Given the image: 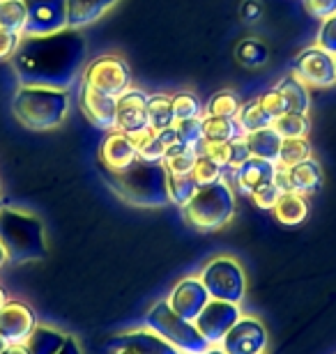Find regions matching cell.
Instances as JSON below:
<instances>
[{
    "label": "cell",
    "instance_id": "1",
    "mask_svg": "<svg viewBox=\"0 0 336 354\" xmlns=\"http://www.w3.org/2000/svg\"><path fill=\"white\" fill-rule=\"evenodd\" d=\"M10 62L21 86L71 90L88 65V41L74 28L24 37Z\"/></svg>",
    "mask_w": 336,
    "mask_h": 354
},
{
    "label": "cell",
    "instance_id": "2",
    "mask_svg": "<svg viewBox=\"0 0 336 354\" xmlns=\"http://www.w3.org/2000/svg\"><path fill=\"white\" fill-rule=\"evenodd\" d=\"M106 182L116 191L120 201L134 205V207L159 209L170 203L168 171L163 164H148V161L136 159L123 171H109Z\"/></svg>",
    "mask_w": 336,
    "mask_h": 354
},
{
    "label": "cell",
    "instance_id": "3",
    "mask_svg": "<svg viewBox=\"0 0 336 354\" xmlns=\"http://www.w3.org/2000/svg\"><path fill=\"white\" fill-rule=\"evenodd\" d=\"M0 244L7 253V263L12 265L39 263L48 251L42 218L33 212L10 205L0 209Z\"/></svg>",
    "mask_w": 336,
    "mask_h": 354
},
{
    "label": "cell",
    "instance_id": "4",
    "mask_svg": "<svg viewBox=\"0 0 336 354\" xmlns=\"http://www.w3.org/2000/svg\"><path fill=\"white\" fill-rule=\"evenodd\" d=\"M71 111L69 90L21 86L14 92L12 113L26 129L51 131L65 122Z\"/></svg>",
    "mask_w": 336,
    "mask_h": 354
},
{
    "label": "cell",
    "instance_id": "5",
    "mask_svg": "<svg viewBox=\"0 0 336 354\" xmlns=\"http://www.w3.org/2000/svg\"><path fill=\"white\" fill-rule=\"evenodd\" d=\"M235 209H238V198L231 182L224 180L210 187H198L196 196L182 209V216L198 232H217L233 221Z\"/></svg>",
    "mask_w": 336,
    "mask_h": 354
},
{
    "label": "cell",
    "instance_id": "6",
    "mask_svg": "<svg viewBox=\"0 0 336 354\" xmlns=\"http://www.w3.org/2000/svg\"><path fill=\"white\" fill-rule=\"evenodd\" d=\"M145 327L157 331L161 338H166V341L182 354H205V350L210 348L205 338L198 334L196 324L177 315L175 310L168 306L166 299L150 306L145 315Z\"/></svg>",
    "mask_w": 336,
    "mask_h": 354
},
{
    "label": "cell",
    "instance_id": "7",
    "mask_svg": "<svg viewBox=\"0 0 336 354\" xmlns=\"http://www.w3.org/2000/svg\"><path fill=\"white\" fill-rule=\"evenodd\" d=\"M201 281L210 295V299L217 301H228V304H238L242 306L247 295V276L245 269L231 256H219L212 258L201 269Z\"/></svg>",
    "mask_w": 336,
    "mask_h": 354
},
{
    "label": "cell",
    "instance_id": "8",
    "mask_svg": "<svg viewBox=\"0 0 336 354\" xmlns=\"http://www.w3.org/2000/svg\"><path fill=\"white\" fill-rule=\"evenodd\" d=\"M81 83L95 88L109 97H120L132 88V67L123 55L106 53L90 60L83 69Z\"/></svg>",
    "mask_w": 336,
    "mask_h": 354
},
{
    "label": "cell",
    "instance_id": "9",
    "mask_svg": "<svg viewBox=\"0 0 336 354\" xmlns=\"http://www.w3.org/2000/svg\"><path fill=\"white\" fill-rule=\"evenodd\" d=\"M292 74L304 83L306 88H334L336 86V58L318 44L302 48L295 58Z\"/></svg>",
    "mask_w": 336,
    "mask_h": 354
},
{
    "label": "cell",
    "instance_id": "10",
    "mask_svg": "<svg viewBox=\"0 0 336 354\" xmlns=\"http://www.w3.org/2000/svg\"><path fill=\"white\" fill-rule=\"evenodd\" d=\"M269 334L258 317L242 315L228 331L219 348L226 354H263L267 350Z\"/></svg>",
    "mask_w": 336,
    "mask_h": 354
},
{
    "label": "cell",
    "instance_id": "11",
    "mask_svg": "<svg viewBox=\"0 0 336 354\" xmlns=\"http://www.w3.org/2000/svg\"><path fill=\"white\" fill-rule=\"evenodd\" d=\"M242 317V306L228 301L210 299L207 306L201 310V315L196 317L194 324L207 345H221L224 336L233 329V324Z\"/></svg>",
    "mask_w": 336,
    "mask_h": 354
},
{
    "label": "cell",
    "instance_id": "12",
    "mask_svg": "<svg viewBox=\"0 0 336 354\" xmlns=\"http://www.w3.org/2000/svg\"><path fill=\"white\" fill-rule=\"evenodd\" d=\"M28 7V24L24 37L51 35L67 28V0H24Z\"/></svg>",
    "mask_w": 336,
    "mask_h": 354
},
{
    "label": "cell",
    "instance_id": "13",
    "mask_svg": "<svg viewBox=\"0 0 336 354\" xmlns=\"http://www.w3.org/2000/svg\"><path fill=\"white\" fill-rule=\"evenodd\" d=\"M78 109L85 115V120L97 127L102 131H113L118 129V99L109 97L104 92H99L95 88L81 83L78 88Z\"/></svg>",
    "mask_w": 336,
    "mask_h": 354
},
{
    "label": "cell",
    "instance_id": "14",
    "mask_svg": "<svg viewBox=\"0 0 336 354\" xmlns=\"http://www.w3.org/2000/svg\"><path fill=\"white\" fill-rule=\"evenodd\" d=\"M166 301L177 315L194 322L196 317L201 315V310L207 306L210 295H207L201 276H187V279H180L175 283Z\"/></svg>",
    "mask_w": 336,
    "mask_h": 354
},
{
    "label": "cell",
    "instance_id": "15",
    "mask_svg": "<svg viewBox=\"0 0 336 354\" xmlns=\"http://www.w3.org/2000/svg\"><path fill=\"white\" fill-rule=\"evenodd\" d=\"M37 327V315L26 301H7L0 308V336L10 345L26 343Z\"/></svg>",
    "mask_w": 336,
    "mask_h": 354
},
{
    "label": "cell",
    "instance_id": "16",
    "mask_svg": "<svg viewBox=\"0 0 336 354\" xmlns=\"http://www.w3.org/2000/svg\"><path fill=\"white\" fill-rule=\"evenodd\" d=\"M276 182L283 191H295L299 196H311L323 189L325 177H323V168H320V164L311 157L297 166L278 168Z\"/></svg>",
    "mask_w": 336,
    "mask_h": 354
},
{
    "label": "cell",
    "instance_id": "17",
    "mask_svg": "<svg viewBox=\"0 0 336 354\" xmlns=\"http://www.w3.org/2000/svg\"><path fill=\"white\" fill-rule=\"evenodd\" d=\"M118 129L125 133H139L148 127V95L141 88H130L118 97Z\"/></svg>",
    "mask_w": 336,
    "mask_h": 354
},
{
    "label": "cell",
    "instance_id": "18",
    "mask_svg": "<svg viewBox=\"0 0 336 354\" xmlns=\"http://www.w3.org/2000/svg\"><path fill=\"white\" fill-rule=\"evenodd\" d=\"M132 350L134 354H182L177 348H173L166 338H161L157 331L150 327L132 329L125 334H118L111 338V350Z\"/></svg>",
    "mask_w": 336,
    "mask_h": 354
},
{
    "label": "cell",
    "instance_id": "19",
    "mask_svg": "<svg viewBox=\"0 0 336 354\" xmlns=\"http://www.w3.org/2000/svg\"><path fill=\"white\" fill-rule=\"evenodd\" d=\"M276 175H278V166L274 164V161L256 159V157H251L247 164H242L240 168H235V171H231L235 189L245 196H251L256 189L274 182Z\"/></svg>",
    "mask_w": 336,
    "mask_h": 354
},
{
    "label": "cell",
    "instance_id": "20",
    "mask_svg": "<svg viewBox=\"0 0 336 354\" xmlns=\"http://www.w3.org/2000/svg\"><path fill=\"white\" fill-rule=\"evenodd\" d=\"M99 159L109 171H123V168L132 166L136 159V147L132 138L125 131L113 129L106 133V138L99 145Z\"/></svg>",
    "mask_w": 336,
    "mask_h": 354
},
{
    "label": "cell",
    "instance_id": "21",
    "mask_svg": "<svg viewBox=\"0 0 336 354\" xmlns=\"http://www.w3.org/2000/svg\"><path fill=\"white\" fill-rule=\"evenodd\" d=\"M120 0H67V28L83 30L104 14H109Z\"/></svg>",
    "mask_w": 336,
    "mask_h": 354
},
{
    "label": "cell",
    "instance_id": "22",
    "mask_svg": "<svg viewBox=\"0 0 336 354\" xmlns=\"http://www.w3.org/2000/svg\"><path fill=\"white\" fill-rule=\"evenodd\" d=\"M272 212H274L278 223L299 225L306 221V216H309V203H306L304 196L295 194V191H283L276 203V207Z\"/></svg>",
    "mask_w": 336,
    "mask_h": 354
},
{
    "label": "cell",
    "instance_id": "23",
    "mask_svg": "<svg viewBox=\"0 0 336 354\" xmlns=\"http://www.w3.org/2000/svg\"><path fill=\"white\" fill-rule=\"evenodd\" d=\"M245 140H247V145H249V152H251V157L265 159V161H274V164H276L278 150H281L283 138L278 136V131L274 129V127H267V129L247 133Z\"/></svg>",
    "mask_w": 336,
    "mask_h": 354
},
{
    "label": "cell",
    "instance_id": "24",
    "mask_svg": "<svg viewBox=\"0 0 336 354\" xmlns=\"http://www.w3.org/2000/svg\"><path fill=\"white\" fill-rule=\"evenodd\" d=\"M67 336L69 334H65V331L37 322V327H35L30 338L26 341V348L30 354H55L65 345Z\"/></svg>",
    "mask_w": 336,
    "mask_h": 354
},
{
    "label": "cell",
    "instance_id": "25",
    "mask_svg": "<svg viewBox=\"0 0 336 354\" xmlns=\"http://www.w3.org/2000/svg\"><path fill=\"white\" fill-rule=\"evenodd\" d=\"M203 133L205 140H214V143H233V140L247 136L242 131L238 118H205V115H203Z\"/></svg>",
    "mask_w": 336,
    "mask_h": 354
},
{
    "label": "cell",
    "instance_id": "26",
    "mask_svg": "<svg viewBox=\"0 0 336 354\" xmlns=\"http://www.w3.org/2000/svg\"><path fill=\"white\" fill-rule=\"evenodd\" d=\"M175 124L173 106H170V95L157 92V95H148V127L157 131H163Z\"/></svg>",
    "mask_w": 336,
    "mask_h": 354
},
{
    "label": "cell",
    "instance_id": "27",
    "mask_svg": "<svg viewBox=\"0 0 336 354\" xmlns=\"http://www.w3.org/2000/svg\"><path fill=\"white\" fill-rule=\"evenodd\" d=\"M242 106V97L235 90H219L205 102V118H238Z\"/></svg>",
    "mask_w": 336,
    "mask_h": 354
},
{
    "label": "cell",
    "instance_id": "28",
    "mask_svg": "<svg viewBox=\"0 0 336 354\" xmlns=\"http://www.w3.org/2000/svg\"><path fill=\"white\" fill-rule=\"evenodd\" d=\"M276 88L283 92L285 102H288L290 111L295 113H304V115H309V106H311V97H309V88L304 86L302 81L297 79L295 74H285L281 81L276 83Z\"/></svg>",
    "mask_w": 336,
    "mask_h": 354
},
{
    "label": "cell",
    "instance_id": "29",
    "mask_svg": "<svg viewBox=\"0 0 336 354\" xmlns=\"http://www.w3.org/2000/svg\"><path fill=\"white\" fill-rule=\"evenodd\" d=\"M130 136V133H127ZM132 143L136 147V157L141 161H148V164H163L166 159V147L161 145V140L157 138V133L152 129L132 133Z\"/></svg>",
    "mask_w": 336,
    "mask_h": 354
},
{
    "label": "cell",
    "instance_id": "30",
    "mask_svg": "<svg viewBox=\"0 0 336 354\" xmlns=\"http://www.w3.org/2000/svg\"><path fill=\"white\" fill-rule=\"evenodd\" d=\"M235 60L247 69H258L269 60V48L265 41H260V39H254V37L242 39L238 41V46H235Z\"/></svg>",
    "mask_w": 336,
    "mask_h": 354
},
{
    "label": "cell",
    "instance_id": "31",
    "mask_svg": "<svg viewBox=\"0 0 336 354\" xmlns=\"http://www.w3.org/2000/svg\"><path fill=\"white\" fill-rule=\"evenodd\" d=\"M238 122H240L245 133H254V131L267 129V127H272L274 120H272L269 113L263 109L260 99H249V102H245V106H242Z\"/></svg>",
    "mask_w": 336,
    "mask_h": 354
},
{
    "label": "cell",
    "instance_id": "32",
    "mask_svg": "<svg viewBox=\"0 0 336 354\" xmlns=\"http://www.w3.org/2000/svg\"><path fill=\"white\" fill-rule=\"evenodd\" d=\"M272 127L278 131L281 138H306L311 131V120L309 115L304 113H295V111H288L283 115H278Z\"/></svg>",
    "mask_w": 336,
    "mask_h": 354
},
{
    "label": "cell",
    "instance_id": "33",
    "mask_svg": "<svg viewBox=\"0 0 336 354\" xmlns=\"http://www.w3.org/2000/svg\"><path fill=\"white\" fill-rule=\"evenodd\" d=\"M170 106H173V118L175 122H182V120H196L205 115V104L198 99L194 92H175L170 95Z\"/></svg>",
    "mask_w": 336,
    "mask_h": 354
},
{
    "label": "cell",
    "instance_id": "34",
    "mask_svg": "<svg viewBox=\"0 0 336 354\" xmlns=\"http://www.w3.org/2000/svg\"><path fill=\"white\" fill-rule=\"evenodd\" d=\"M311 152H313V147L306 138H283L281 150H278L276 166L278 168L297 166V164H302V161L311 159Z\"/></svg>",
    "mask_w": 336,
    "mask_h": 354
},
{
    "label": "cell",
    "instance_id": "35",
    "mask_svg": "<svg viewBox=\"0 0 336 354\" xmlns=\"http://www.w3.org/2000/svg\"><path fill=\"white\" fill-rule=\"evenodd\" d=\"M28 24V7L24 0H0V28L24 35Z\"/></svg>",
    "mask_w": 336,
    "mask_h": 354
},
{
    "label": "cell",
    "instance_id": "36",
    "mask_svg": "<svg viewBox=\"0 0 336 354\" xmlns=\"http://www.w3.org/2000/svg\"><path fill=\"white\" fill-rule=\"evenodd\" d=\"M196 191H198V182L194 180V175H170L168 173V201H170V205L184 209L191 198L196 196Z\"/></svg>",
    "mask_w": 336,
    "mask_h": 354
},
{
    "label": "cell",
    "instance_id": "37",
    "mask_svg": "<svg viewBox=\"0 0 336 354\" xmlns=\"http://www.w3.org/2000/svg\"><path fill=\"white\" fill-rule=\"evenodd\" d=\"M177 136H180V143L189 150H194L196 154H201V147L205 143V133H203V118L196 120H182V122H175Z\"/></svg>",
    "mask_w": 336,
    "mask_h": 354
},
{
    "label": "cell",
    "instance_id": "38",
    "mask_svg": "<svg viewBox=\"0 0 336 354\" xmlns=\"http://www.w3.org/2000/svg\"><path fill=\"white\" fill-rule=\"evenodd\" d=\"M191 175H194V180L198 182V187H210V184H217V182L226 180V168L219 166L217 161L207 159L205 154H198L196 166H194V171H191Z\"/></svg>",
    "mask_w": 336,
    "mask_h": 354
},
{
    "label": "cell",
    "instance_id": "39",
    "mask_svg": "<svg viewBox=\"0 0 336 354\" xmlns=\"http://www.w3.org/2000/svg\"><path fill=\"white\" fill-rule=\"evenodd\" d=\"M196 159H198V154L194 150H182L163 159V166H166V171L170 175H191V171H194V166H196Z\"/></svg>",
    "mask_w": 336,
    "mask_h": 354
},
{
    "label": "cell",
    "instance_id": "40",
    "mask_svg": "<svg viewBox=\"0 0 336 354\" xmlns=\"http://www.w3.org/2000/svg\"><path fill=\"white\" fill-rule=\"evenodd\" d=\"M281 194H283V189L278 187V182L274 180V182H269V184H265V187H260V189H256L251 196V201H254V205L258 209H265V212H272L276 207V203H278V198H281Z\"/></svg>",
    "mask_w": 336,
    "mask_h": 354
},
{
    "label": "cell",
    "instance_id": "41",
    "mask_svg": "<svg viewBox=\"0 0 336 354\" xmlns=\"http://www.w3.org/2000/svg\"><path fill=\"white\" fill-rule=\"evenodd\" d=\"M260 104H263V109H265L272 115V120H276L278 115H283V113L290 111V106H288V102H285L283 92L278 90L276 86L263 92V95H260Z\"/></svg>",
    "mask_w": 336,
    "mask_h": 354
},
{
    "label": "cell",
    "instance_id": "42",
    "mask_svg": "<svg viewBox=\"0 0 336 354\" xmlns=\"http://www.w3.org/2000/svg\"><path fill=\"white\" fill-rule=\"evenodd\" d=\"M316 44L320 48H325L327 53L336 55V14L330 19L320 21V30H318Z\"/></svg>",
    "mask_w": 336,
    "mask_h": 354
},
{
    "label": "cell",
    "instance_id": "43",
    "mask_svg": "<svg viewBox=\"0 0 336 354\" xmlns=\"http://www.w3.org/2000/svg\"><path fill=\"white\" fill-rule=\"evenodd\" d=\"M21 39H24V35L12 32V30H7V28H0V62L14 58V53L19 51Z\"/></svg>",
    "mask_w": 336,
    "mask_h": 354
},
{
    "label": "cell",
    "instance_id": "44",
    "mask_svg": "<svg viewBox=\"0 0 336 354\" xmlns=\"http://www.w3.org/2000/svg\"><path fill=\"white\" fill-rule=\"evenodd\" d=\"M304 10L309 17L325 21L336 14V0H302Z\"/></svg>",
    "mask_w": 336,
    "mask_h": 354
},
{
    "label": "cell",
    "instance_id": "45",
    "mask_svg": "<svg viewBox=\"0 0 336 354\" xmlns=\"http://www.w3.org/2000/svg\"><path fill=\"white\" fill-rule=\"evenodd\" d=\"M245 138L228 143V168H231V171H235V168H240L242 164H247V161L251 159V152H249V145Z\"/></svg>",
    "mask_w": 336,
    "mask_h": 354
},
{
    "label": "cell",
    "instance_id": "46",
    "mask_svg": "<svg viewBox=\"0 0 336 354\" xmlns=\"http://www.w3.org/2000/svg\"><path fill=\"white\" fill-rule=\"evenodd\" d=\"M201 154H205L207 159L217 161L219 166L228 168V143H214V140H205L201 147Z\"/></svg>",
    "mask_w": 336,
    "mask_h": 354
},
{
    "label": "cell",
    "instance_id": "47",
    "mask_svg": "<svg viewBox=\"0 0 336 354\" xmlns=\"http://www.w3.org/2000/svg\"><path fill=\"white\" fill-rule=\"evenodd\" d=\"M240 17L242 21H247V24H256V21L263 17V3L260 0H245V3L240 5Z\"/></svg>",
    "mask_w": 336,
    "mask_h": 354
},
{
    "label": "cell",
    "instance_id": "48",
    "mask_svg": "<svg viewBox=\"0 0 336 354\" xmlns=\"http://www.w3.org/2000/svg\"><path fill=\"white\" fill-rule=\"evenodd\" d=\"M157 138L161 140V145L166 147H173V145H180V136H177V129H175V124L173 127H168V129H163V131H157Z\"/></svg>",
    "mask_w": 336,
    "mask_h": 354
},
{
    "label": "cell",
    "instance_id": "49",
    "mask_svg": "<svg viewBox=\"0 0 336 354\" xmlns=\"http://www.w3.org/2000/svg\"><path fill=\"white\" fill-rule=\"evenodd\" d=\"M55 354H83V350H81V345H78V341L74 336H67L65 345H62V348Z\"/></svg>",
    "mask_w": 336,
    "mask_h": 354
},
{
    "label": "cell",
    "instance_id": "50",
    "mask_svg": "<svg viewBox=\"0 0 336 354\" xmlns=\"http://www.w3.org/2000/svg\"><path fill=\"white\" fill-rule=\"evenodd\" d=\"M3 354H30V352H28L26 343H21V345H10Z\"/></svg>",
    "mask_w": 336,
    "mask_h": 354
},
{
    "label": "cell",
    "instance_id": "51",
    "mask_svg": "<svg viewBox=\"0 0 336 354\" xmlns=\"http://www.w3.org/2000/svg\"><path fill=\"white\" fill-rule=\"evenodd\" d=\"M205 354H226L224 350L219 348V345H210V348L205 350Z\"/></svg>",
    "mask_w": 336,
    "mask_h": 354
},
{
    "label": "cell",
    "instance_id": "52",
    "mask_svg": "<svg viewBox=\"0 0 336 354\" xmlns=\"http://www.w3.org/2000/svg\"><path fill=\"white\" fill-rule=\"evenodd\" d=\"M7 263V253L3 249V244H0V269H3V265Z\"/></svg>",
    "mask_w": 336,
    "mask_h": 354
},
{
    "label": "cell",
    "instance_id": "53",
    "mask_svg": "<svg viewBox=\"0 0 336 354\" xmlns=\"http://www.w3.org/2000/svg\"><path fill=\"white\" fill-rule=\"evenodd\" d=\"M7 301H10V299H7V292H5V290L3 288H0V308H3L5 306V304Z\"/></svg>",
    "mask_w": 336,
    "mask_h": 354
},
{
    "label": "cell",
    "instance_id": "54",
    "mask_svg": "<svg viewBox=\"0 0 336 354\" xmlns=\"http://www.w3.org/2000/svg\"><path fill=\"white\" fill-rule=\"evenodd\" d=\"M7 348H10V343H7L3 336H0V354H3V352H5Z\"/></svg>",
    "mask_w": 336,
    "mask_h": 354
},
{
    "label": "cell",
    "instance_id": "55",
    "mask_svg": "<svg viewBox=\"0 0 336 354\" xmlns=\"http://www.w3.org/2000/svg\"><path fill=\"white\" fill-rule=\"evenodd\" d=\"M111 352H113V354H134L132 350H125V348H123V350H111Z\"/></svg>",
    "mask_w": 336,
    "mask_h": 354
},
{
    "label": "cell",
    "instance_id": "56",
    "mask_svg": "<svg viewBox=\"0 0 336 354\" xmlns=\"http://www.w3.org/2000/svg\"><path fill=\"white\" fill-rule=\"evenodd\" d=\"M5 207V201H3V196H0V209H3Z\"/></svg>",
    "mask_w": 336,
    "mask_h": 354
},
{
    "label": "cell",
    "instance_id": "57",
    "mask_svg": "<svg viewBox=\"0 0 336 354\" xmlns=\"http://www.w3.org/2000/svg\"><path fill=\"white\" fill-rule=\"evenodd\" d=\"M263 354H265V352H263Z\"/></svg>",
    "mask_w": 336,
    "mask_h": 354
},
{
    "label": "cell",
    "instance_id": "58",
    "mask_svg": "<svg viewBox=\"0 0 336 354\" xmlns=\"http://www.w3.org/2000/svg\"><path fill=\"white\" fill-rule=\"evenodd\" d=\"M334 58H336V55H334Z\"/></svg>",
    "mask_w": 336,
    "mask_h": 354
}]
</instances>
